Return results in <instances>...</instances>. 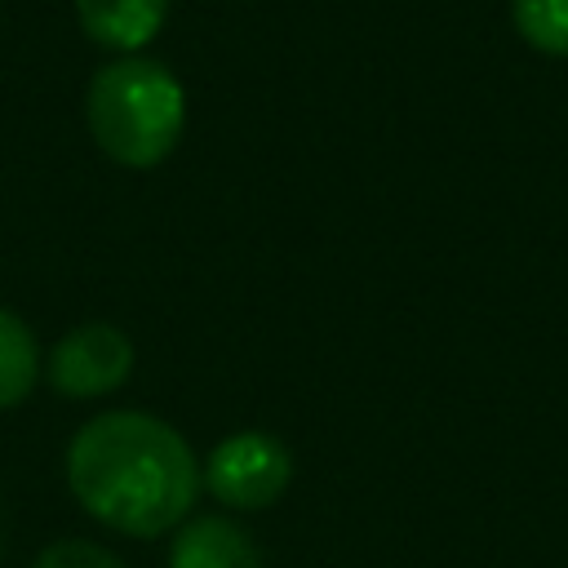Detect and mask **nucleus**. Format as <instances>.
I'll return each mask as SVG.
<instances>
[{
    "mask_svg": "<svg viewBox=\"0 0 568 568\" xmlns=\"http://www.w3.org/2000/svg\"><path fill=\"white\" fill-rule=\"evenodd\" d=\"M49 386L67 399H98L111 395L129 382L133 373V342L124 328L93 320L71 328L67 337H58V346L49 351Z\"/></svg>",
    "mask_w": 568,
    "mask_h": 568,
    "instance_id": "nucleus-4",
    "label": "nucleus"
},
{
    "mask_svg": "<svg viewBox=\"0 0 568 568\" xmlns=\"http://www.w3.org/2000/svg\"><path fill=\"white\" fill-rule=\"evenodd\" d=\"M31 568H124L120 555H111L106 546L98 541H84V537H62V541H49Z\"/></svg>",
    "mask_w": 568,
    "mask_h": 568,
    "instance_id": "nucleus-9",
    "label": "nucleus"
},
{
    "mask_svg": "<svg viewBox=\"0 0 568 568\" xmlns=\"http://www.w3.org/2000/svg\"><path fill=\"white\" fill-rule=\"evenodd\" d=\"M173 0H75L80 31L106 53H142L169 18Z\"/></svg>",
    "mask_w": 568,
    "mask_h": 568,
    "instance_id": "nucleus-5",
    "label": "nucleus"
},
{
    "mask_svg": "<svg viewBox=\"0 0 568 568\" xmlns=\"http://www.w3.org/2000/svg\"><path fill=\"white\" fill-rule=\"evenodd\" d=\"M169 568H262L257 541L226 515H200L178 524Z\"/></svg>",
    "mask_w": 568,
    "mask_h": 568,
    "instance_id": "nucleus-6",
    "label": "nucleus"
},
{
    "mask_svg": "<svg viewBox=\"0 0 568 568\" xmlns=\"http://www.w3.org/2000/svg\"><path fill=\"white\" fill-rule=\"evenodd\" d=\"M84 120L106 160L124 169H155L182 142L186 89L164 62L146 53H115L89 80Z\"/></svg>",
    "mask_w": 568,
    "mask_h": 568,
    "instance_id": "nucleus-2",
    "label": "nucleus"
},
{
    "mask_svg": "<svg viewBox=\"0 0 568 568\" xmlns=\"http://www.w3.org/2000/svg\"><path fill=\"white\" fill-rule=\"evenodd\" d=\"M293 479L288 448L266 430H235L200 466V484L226 506V510H266L284 497Z\"/></svg>",
    "mask_w": 568,
    "mask_h": 568,
    "instance_id": "nucleus-3",
    "label": "nucleus"
},
{
    "mask_svg": "<svg viewBox=\"0 0 568 568\" xmlns=\"http://www.w3.org/2000/svg\"><path fill=\"white\" fill-rule=\"evenodd\" d=\"M510 22L532 53L568 58V0H510Z\"/></svg>",
    "mask_w": 568,
    "mask_h": 568,
    "instance_id": "nucleus-8",
    "label": "nucleus"
},
{
    "mask_svg": "<svg viewBox=\"0 0 568 568\" xmlns=\"http://www.w3.org/2000/svg\"><path fill=\"white\" fill-rule=\"evenodd\" d=\"M71 497L124 537L178 528L200 497V462L164 417L111 408L89 417L67 444Z\"/></svg>",
    "mask_w": 568,
    "mask_h": 568,
    "instance_id": "nucleus-1",
    "label": "nucleus"
},
{
    "mask_svg": "<svg viewBox=\"0 0 568 568\" xmlns=\"http://www.w3.org/2000/svg\"><path fill=\"white\" fill-rule=\"evenodd\" d=\"M40 377V346L27 320L9 306H0V408L22 404L36 390Z\"/></svg>",
    "mask_w": 568,
    "mask_h": 568,
    "instance_id": "nucleus-7",
    "label": "nucleus"
}]
</instances>
